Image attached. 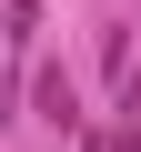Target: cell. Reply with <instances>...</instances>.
<instances>
[{
  "mask_svg": "<svg viewBox=\"0 0 141 152\" xmlns=\"http://www.w3.org/2000/svg\"><path fill=\"white\" fill-rule=\"evenodd\" d=\"M0 122H10V91H0Z\"/></svg>",
  "mask_w": 141,
  "mask_h": 152,
  "instance_id": "7a4b0ae2",
  "label": "cell"
},
{
  "mask_svg": "<svg viewBox=\"0 0 141 152\" xmlns=\"http://www.w3.org/2000/svg\"><path fill=\"white\" fill-rule=\"evenodd\" d=\"M30 102H40V122H70L81 102H70V71L50 61V71H30Z\"/></svg>",
  "mask_w": 141,
  "mask_h": 152,
  "instance_id": "6da1fadb",
  "label": "cell"
}]
</instances>
